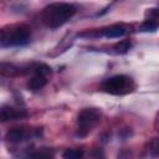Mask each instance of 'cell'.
<instances>
[{
    "label": "cell",
    "instance_id": "1",
    "mask_svg": "<svg viewBox=\"0 0 159 159\" xmlns=\"http://www.w3.org/2000/svg\"><path fill=\"white\" fill-rule=\"evenodd\" d=\"M76 14V7L67 2H52L47 5L42 14V22L50 29H57L65 25Z\"/></svg>",
    "mask_w": 159,
    "mask_h": 159
},
{
    "label": "cell",
    "instance_id": "2",
    "mask_svg": "<svg viewBox=\"0 0 159 159\" xmlns=\"http://www.w3.org/2000/svg\"><path fill=\"white\" fill-rule=\"evenodd\" d=\"M31 29L25 24L7 25L0 29V45L2 46H19L30 41Z\"/></svg>",
    "mask_w": 159,
    "mask_h": 159
},
{
    "label": "cell",
    "instance_id": "3",
    "mask_svg": "<svg viewBox=\"0 0 159 159\" xmlns=\"http://www.w3.org/2000/svg\"><path fill=\"white\" fill-rule=\"evenodd\" d=\"M102 89L106 93L119 96L132 92L134 89V83L132 78L125 75H116L113 77L107 78L102 83Z\"/></svg>",
    "mask_w": 159,
    "mask_h": 159
},
{
    "label": "cell",
    "instance_id": "4",
    "mask_svg": "<svg viewBox=\"0 0 159 159\" xmlns=\"http://www.w3.org/2000/svg\"><path fill=\"white\" fill-rule=\"evenodd\" d=\"M102 112L99 108H84L82 109L78 116H77V124H78V129H77V135L78 137H86L89 130L93 128V125H96L98 123V120L101 119Z\"/></svg>",
    "mask_w": 159,
    "mask_h": 159
},
{
    "label": "cell",
    "instance_id": "5",
    "mask_svg": "<svg viewBox=\"0 0 159 159\" xmlns=\"http://www.w3.org/2000/svg\"><path fill=\"white\" fill-rule=\"evenodd\" d=\"M27 116V112L25 109H16L10 106H2L0 107V122H9V120H15L20 118H25Z\"/></svg>",
    "mask_w": 159,
    "mask_h": 159
},
{
    "label": "cell",
    "instance_id": "6",
    "mask_svg": "<svg viewBox=\"0 0 159 159\" xmlns=\"http://www.w3.org/2000/svg\"><path fill=\"white\" fill-rule=\"evenodd\" d=\"M128 32V27L123 24H114L111 25L106 29L102 30V35L109 39H116V37H122Z\"/></svg>",
    "mask_w": 159,
    "mask_h": 159
},
{
    "label": "cell",
    "instance_id": "7",
    "mask_svg": "<svg viewBox=\"0 0 159 159\" xmlns=\"http://www.w3.org/2000/svg\"><path fill=\"white\" fill-rule=\"evenodd\" d=\"M25 137H26V132L21 127H15V128L9 129L5 135L6 140L10 143H20L21 140L25 139Z\"/></svg>",
    "mask_w": 159,
    "mask_h": 159
},
{
    "label": "cell",
    "instance_id": "8",
    "mask_svg": "<svg viewBox=\"0 0 159 159\" xmlns=\"http://www.w3.org/2000/svg\"><path fill=\"white\" fill-rule=\"evenodd\" d=\"M46 83H47L46 77H43V76H41V75H35V76L27 82V87H29L31 91H39V89H41L42 87H45Z\"/></svg>",
    "mask_w": 159,
    "mask_h": 159
},
{
    "label": "cell",
    "instance_id": "9",
    "mask_svg": "<svg viewBox=\"0 0 159 159\" xmlns=\"http://www.w3.org/2000/svg\"><path fill=\"white\" fill-rule=\"evenodd\" d=\"M27 159H53V152L48 148H41L30 153Z\"/></svg>",
    "mask_w": 159,
    "mask_h": 159
},
{
    "label": "cell",
    "instance_id": "10",
    "mask_svg": "<svg viewBox=\"0 0 159 159\" xmlns=\"http://www.w3.org/2000/svg\"><path fill=\"white\" fill-rule=\"evenodd\" d=\"M82 157H83V150L77 148H70L62 153L63 159H81Z\"/></svg>",
    "mask_w": 159,
    "mask_h": 159
},
{
    "label": "cell",
    "instance_id": "11",
    "mask_svg": "<svg viewBox=\"0 0 159 159\" xmlns=\"http://www.w3.org/2000/svg\"><path fill=\"white\" fill-rule=\"evenodd\" d=\"M157 29H158V22L155 20H149V19H147L140 26V30L144 32H149V31L154 32V31H157Z\"/></svg>",
    "mask_w": 159,
    "mask_h": 159
},
{
    "label": "cell",
    "instance_id": "12",
    "mask_svg": "<svg viewBox=\"0 0 159 159\" xmlns=\"http://www.w3.org/2000/svg\"><path fill=\"white\" fill-rule=\"evenodd\" d=\"M34 72L35 75H41L43 77H47L48 75H51V67L45 63H39L34 67Z\"/></svg>",
    "mask_w": 159,
    "mask_h": 159
},
{
    "label": "cell",
    "instance_id": "13",
    "mask_svg": "<svg viewBox=\"0 0 159 159\" xmlns=\"http://www.w3.org/2000/svg\"><path fill=\"white\" fill-rule=\"evenodd\" d=\"M130 46H132V43H130L129 40H122V41H119L114 45V50L118 53H125V52H128Z\"/></svg>",
    "mask_w": 159,
    "mask_h": 159
},
{
    "label": "cell",
    "instance_id": "14",
    "mask_svg": "<svg viewBox=\"0 0 159 159\" xmlns=\"http://www.w3.org/2000/svg\"><path fill=\"white\" fill-rule=\"evenodd\" d=\"M152 152L154 155H157V153H158V139L157 138L152 142Z\"/></svg>",
    "mask_w": 159,
    "mask_h": 159
}]
</instances>
